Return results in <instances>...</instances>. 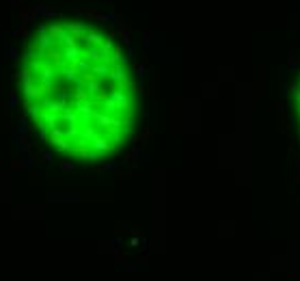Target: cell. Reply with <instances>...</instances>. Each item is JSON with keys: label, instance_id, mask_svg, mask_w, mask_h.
Segmentation results:
<instances>
[{"label": "cell", "instance_id": "cell-1", "mask_svg": "<svg viewBox=\"0 0 300 281\" xmlns=\"http://www.w3.org/2000/svg\"><path fill=\"white\" fill-rule=\"evenodd\" d=\"M11 169H22V160L20 162H11Z\"/></svg>", "mask_w": 300, "mask_h": 281}]
</instances>
